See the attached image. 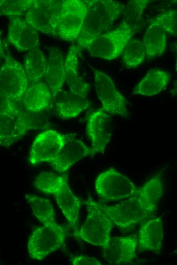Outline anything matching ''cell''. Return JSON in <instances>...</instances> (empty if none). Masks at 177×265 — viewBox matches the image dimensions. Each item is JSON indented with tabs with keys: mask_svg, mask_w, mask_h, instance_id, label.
Returning <instances> with one entry per match:
<instances>
[{
	"mask_svg": "<svg viewBox=\"0 0 177 265\" xmlns=\"http://www.w3.org/2000/svg\"><path fill=\"white\" fill-rule=\"evenodd\" d=\"M35 187L38 190L53 195L70 226L78 229L81 201L72 192L68 176L51 172H43L36 177Z\"/></svg>",
	"mask_w": 177,
	"mask_h": 265,
	"instance_id": "2",
	"label": "cell"
},
{
	"mask_svg": "<svg viewBox=\"0 0 177 265\" xmlns=\"http://www.w3.org/2000/svg\"><path fill=\"white\" fill-rule=\"evenodd\" d=\"M47 64L45 55L37 47L26 54L24 68L28 80L32 84L39 82L45 75Z\"/></svg>",
	"mask_w": 177,
	"mask_h": 265,
	"instance_id": "25",
	"label": "cell"
},
{
	"mask_svg": "<svg viewBox=\"0 0 177 265\" xmlns=\"http://www.w3.org/2000/svg\"><path fill=\"white\" fill-rule=\"evenodd\" d=\"M137 246V236L135 234L110 237L102 247L104 258L109 264H132L138 258L136 253Z\"/></svg>",
	"mask_w": 177,
	"mask_h": 265,
	"instance_id": "14",
	"label": "cell"
},
{
	"mask_svg": "<svg viewBox=\"0 0 177 265\" xmlns=\"http://www.w3.org/2000/svg\"><path fill=\"white\" fill-rule=\"evenodd\" d=\"M153 19L164 29L167 34L173 36H176V10H170L161 13Z\"/></svg>",
	"mask_w": 177,
	"mask_h": 265,
	"instance_id": "30",
	"label": "cell"
},
{
	"mask_svg": "<svg viewBox=\"0 0 177 265\" xmlns=\"http://www.w3.org/2000/svg\"><path fill=\"white\" fill-rule=\"evenodd\" d=\"M1 66H2V65H0V68H1Z\"/></svg>",
	"mask_w": 177,
	"mask_h": 265,
	"instance_id": "34",
	"label": "cell"
},
{
	"mask_svg": "<svg viewBox=\"0 0 177 265\" xmlns=\"http://www.w3.org/2000/svg\"><path fill=\"white\" fill-rule=\"evenodd\" d=\"M135 32V30L122 23L114 30L93 38L83 48L92 56L112 60L121 55Z\"/></svg>",
	"mask_w": 177,
	"mask_h": 265,
	"instance_id": "5",
	"label": "cell"
},
{
	"mask_svg": "<svg viewBox=\"0 0 177 265\" xmlns=\"http://www.w3.org/2000/svg\"><path fill=\"white\" fill-rule=\"evenodd\" d=\"M146 57L143 42L131 39L123 51V65L126 69L134 68L141 65Z\"/></svg>",
	"mask_w": 177,
	"mask_h": 265,
	"instance_id": "27",
	"label": "cell"
},
{
	"mask_svg": "<svg viewBox=\"0 0 177 265\" xmlns=\"http://www.w3.org/2000/svg\"><path fill=\"white\" fill-rule=\"evenodd\" d=\"M25 198L33 214L43 225L56 222L54 208L49 200L33 194H25Z\"/></svg>",
	"mask_w": 177,
	"mask_h": 265,
	"instance_id": "26",
	"label": "cell"
},
{
	"mask_svg": "<svg viewBox=\"0 0 177 265\" xmlns=\"http://www.w3.org/2000/svg\"><path fill=\"white\" fill-rule=\"evenodd\" d=\"M171 75L158 68L149 70L134 87L133 95L153 96L159 94L167 86Z\"/></svg>",
	"mask_w": 177,
	"mask_h": 265,
	"instance_id": "22",
	"label": "cell"
},
{
	"mask_svg": "<svg viewBox=\"0 0 177 265\" xmlns=\"http://www.w3.org/2000/svg\"><path fill=\"white\" fill-rule=\"evenodd\" d=\"M97 95L102 109L111 116L127 118L130 116L125 97L117 90L111 79L105 72L92 67Z\"/></svg>",
	"mask_w": 177,
	"mask_h": 265,
	"instance_id": "8",
	"label": "cell"
},
{
	"mask_svg": "<svg viewBox=\"0 0 177 265\" xmlns=\"http://www.w3.org/2000/svg\"><path fill=\"white\" fill-rule=\"evenodd\" d=\"M66 235L65 230L56 222L35 227L27 242L30 258L43 260L61 247Z\"/></svg>",
	"mask_w": 177,
	"mask_h": 265,
	"instance_id": "7",
	"label": "cell"
},
{
	"mask_svg": "<svg viewBox=\"0 0 177 265\" xmlns=\"http://www.w3.org/2000/svg\"><path fill=\"white\" fill-rule=\"evenodd\" d=\"M78 47L72 44L64 60L65 81L70 91L83 97H87L89 86L79 73Z\"/></svg>",
	"mask_w": 177,
	"mask_h": 265,
	"instance_id": "19",
	"label": "cell"
},
{
	"mask_svg": "<svg viewBox=\"0 0 177 265\" xmlns=\"http://www.w3.org/2000/svg\"><path fill=\"white\" fill-rule=\"evenodd\" d=\"M112 118L102 108L92 112L87 116L86 132L94 153L103 152L112 133Z\"/></svg>",
	"mask_w": 177,
	"mask_h": 265,
	"instance_id": "13",
	"label": "cell"
},
{
	"mask_svg": "<svg viewBox=\"0 0 177 265\" xmlns=\"http://www.w3.org/2000/svg\"><path fill=\"white\" fill-rule=\"evenodd\" d=\"M62 3L63 1L36 0L24 20L37 31L57 36Z\"/></svg>",
	"mask_w": 177,
	"mask_h": 265,
	"instance_id": "9",
	"label": "cell"
},
{
	"mask_svg": "<svg viewBox=\"0 0 177 265\" xmlns=\"http://www.w3.org/2000/svg\"><path fill=\"white\" fill-rule=\"evenodd\" d=\"M16 102L10 99L0 91V114L13 117H20L24 114L19 108Z\"/></svg>",
	"mask_w": 177,
	"mask_h": 265,
	"instance_id": "31",
	"label": "cell"
},
{
	"mask_svg": "<svg viewBox=\"0 0 177 265\" xmlns=\"http://www.w3.org/2000/svg\"><path fill=\"white\" fill-rule=\"evenodd\" d=\"M7 40L19 51H31L39 43L38 32L24 19L18 17L10 18Z\"/></svg>",
	"mask_w": 177,
	"mask_h": 265,
	"instance_id": "15",
	"label": "cell"
},
{
	"mask_svg": "<svg viewBox=\"0 0 177 265\" xmlns=\"http://www.w3.org/2000/svg\"><path fill=\"white\" fill-rule=\"evenodd\" d=\"M125 5L112 0L88 1V10L78 37V47L84 48L93 38L108 30L122 13Z\"/></svg>",
	"mask_w": 177,
	"mask_h": 265,
	"instance_id": "3",
	"label": "cell"
},
{
	"mask_svg": "<svg viewBox=\"0 0 177 265\" xmlns=\"http://www.w3.org/2000/svg\"><path fill=\"white\" fill-rule=\"evenodd\" d=\"M163 194L161 176L157 174L136 194L113 205L103 206L113 223L123 230L147 219L158 207Z\"/></svg>",
	"mask_w": 177,
	"mask_h": 265,
	"instance_id": "1",
	"label": "cell"
},
{
	"mask_svg": "<svg viewBox=\"0 0 177 265\" xmlns=\"http://www.w3.org/2000/svg\"><path fill=\"white\" fill-rule=\"evenodd\" d=\"M25 115L13 117L0 114V146L8 148L35 127Z\"/></svg>",
	"mask_w": 177,
	"mask_h": 265,
	"instance_id": "17",
	"label": "cell"
},
{
	"mask_svg": "<svg viewBox=\"0 0 177 265\" xmlns=\"http://www.w3.org/2000/svg\"><path fill=\"white\" fill-rule=\"evenodd\" d=\"M94 187L97 195L107 202L125 200L137 194L141 188L114 168L100 173Z\"/></svg>",
	"mask_w": 177,
	"mask_h": 265,
	"instance_id": "6",
	"label": "cell"
},
{
	"mask_svg": "<svg viewBox=\"0 0 177 265\" xmlns=\"http://www.w3.org/2000/svg\"><path fill=\"white\" fill-rule=\"evenodd\" d=\"M54 99L58 116L64 120L76 117L88 107L86 97L77 95L70 91L62 90Z\"/></svg>",
	"mask_w": 177,
	"mask_h": 265,
	"instance_id": "21",
	"label": "cell"
},
{
	"mask_svg": "<svg viewBox=\"0 0 177 265\" xmlns=\"http://www.w3.org/2000/svg\"><path fill=\"white\" fill-rule=\"evenodd\" d=\"M51 97V91L46 83L39 82L28 87L22 99L27 110L37 112L48 106Z\"/></svg>",
	"mask_w": 177,
	"mask_h": 265,
	"instance_id": "24",
	"label": "cell"
},
{
	"mask_svg": "<svg viewBox=\"0 0 177 265\" xmlns=\"http://www.w3.org/2000/svg\"><path fill=\"white\" fill-rule=\"evenodd\" d=\"M44 76L46 84L54 98L62 90L65 81L64 59L62 51L57 48L50 49Z\"/></svg>",
	"mask_w": 177,
	"mask_h": 265,
	"instance_id": "20",
	"label": "cell"
},
{
	"mask_svg": "<svg viewBox=\"0 0 177 265\" xmlns=\"http://www.w3.org/2000/svg\"><path fill=\"white\" fill-rule=\"evenodd\" d=\"M88 10V1H63L57 36L66 41L78 38Z\"/></svg>",
	"mask_w": 177,
	"mask_h": 265,
	"instance_id": "11",
	"label": "cell"
},
{
	"mask_svg": "<svg viewBox=\"0 0 177 265\" xmlns=\"http://www.w3.org/2000/svg\"><path fill=\"white\" fill-rule=\"evenodd\" d=\"M73 137L51 129L38 134L31 145L28 162L33 165L49 163Z\"/></svg>",
	"mask_w": 177,
	"mask_h": 265,
	"instance_id": "12",
	"label": "cell"
},
{
	"mask_svg": "<svg viewBox=\"0 0 177 265\" xmlns=\"http://www.w3.org/2000/svg\"><path fill=\"white\" fill-rule=\"evenodd\" d=\"M167 33L164 29L152 18L145 32L143 43L148 59L161 56L166 48Z\"/></svg>",
	"mask_w": 177,
	"mask_h": 265,
	"instance_id": "23",
	"label": "cell"
},
{
	"mask_svg": "<svg viewBox=\"0 0 177 265\" xmlns=\"http://www.w3.org/2000/svg\"><path fill=\"white\" fill-rule=\"evenodd\" d=\"M94 154L91 147L82 140L73 137L66 143L57 155L49 164L56 171L64 172L78 161Z\"/></svg>",
	"mask_w": 177,
	"mask_h": 265,
	"instance_id": "16",
	"label": "cell"
},
{
	"mask_svg": "<svg viewBox=\"0 0 177 265\" xmlns=\"http://www.w3.org/2000/svg\"><path fill=\"white\" fill-rule=\"evenodd\" d=\"M163 237V226L160 217L143 220L141 222L137 237L139 250L158 252L161 248Z\"/></svg>",
	"mask_w": 177,
	"mask_h": 265,
	"instance_id": "18",
	"label": "cell"
},
{
	"mask_svg": "<svg viewBox=\"0 0 177 265\" xmlns=\"http://www.w3.org/2000/svg\"><path fill=\"white\" fill-rule=\"evenodd\" d=\"M149 3L148 0H135L128 2L122 12L123 23L135 30Z\"/></svg>",
	"mask_w": 177,
	"mask_h": 265,
	"instance_id": "28",
	"label": "cell"
},
{
	"mask_svg": "<svg viewBox=\"0 0 177 265\" xmlns=\"http://www.w3.org/2000/svg\"><path fill=\"white\" fill-rule=\"evenodd\" d=\"M6 56L5 52V48L3 42L1 37V34L0 32V60L2 58H5Z\"/></svg>",
	"mask_w": 177,
	"mask_h": 265,
	"instance_id": "33",
	"label": "cell"
},
{
	"mask_svg": "<svg viewBox=\"0 0 177 265\" xmlns=\"http://www.w3.org/2000/svg\"><path fill=\"white\" fill-rule=\"evenodd\" d=\"M73 265H101V263L96 258L81 255L71 259Z\"/></svg>",
	"mask_w": 177,
	"mask_h": 265,
	"instance_id": "32",
	"label": "cell"
},
{
	"mask_svg": "<svg viewBox=\"0 0 177 265\" xmlns=\"http://www.w3.org/2000/svg\"><path fill=\"white\" fill-rule=\"evenodd\" d=\"M28 87L24 66L11 56L6 55L0 68V91L17 102L22 100Z\"/></svg>",
	"mask_w": 177,
	"mask_h": 265,
	"instance_id": "10",
	"label": "cell"
},
{
	"mask_svg": "<svg viewBox=\"0 0 177 265\" xmlns=\"http://www.w3.org/2000/svg\"><path fill=\"white\" fill-rule=\"evenodd\" d=\"M35 2L36 0H0V16L21 17Z\"/></svg>",
	"mask_w": 177,
	"mask_h": 265,
	"instance_id": "29",
	"label": "cell"
},
{
	"mask_svg": "<svg viewBox=\"0 0 177 265\" xmlns=\"http://www.w3.org/2000/svg\"><path fill=\"white\" fill-rule=\"evenodd\" d=\"M85 203L87 210L86 220L74 235L94 246L103 247L111 237L113 223L103 204L91 199Z\"/></svg>",
	"mask_w": 177,
	"mask_h": 265,
	"instance_id": "4",
	"label": "cell"
}]
</instances>
